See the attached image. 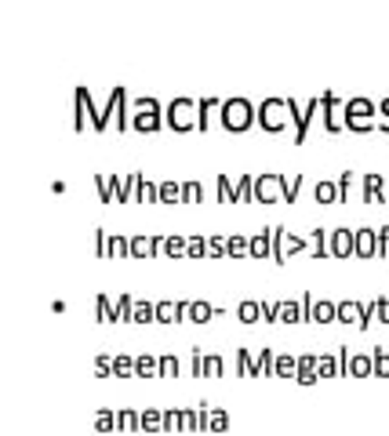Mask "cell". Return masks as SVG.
Instances as JSON below:
<instances>
[{
  "mask_svg": "<svg viewBox=\"0 0 389 436\" xmlns=\"http://www.w3.org/2000/svg\"><path fill=\"white\" fill-rule=\"evenodd\" d=\"M219 124L226 131H233V135H244L248 127L258 124V109L248 102V98H222V109H219Z\"/></svg>",
  "mask_w": 389,
  "mask_h": 436,
  "instance_id": "6da1fadb",
  "label": "cell"
},
{
  "mask_svg": "<svg viewBox=\"0 0 389 436\" xmlns=\"http://www.w3.org/2000/svg\"><path fill=\"white\" fill-rule=\"evenodd\" d=\"M164 127H171V131H179V135H186V131H193V127H200V105L193 102V98H175L167 109H164Z\"/></svg>",
  "mask_w": 389,
  "mask_h": 436,
  "instance_id": "7a4b0ae2",
  "label": "cell"
},
{
  "mask_svg": "<svg viewBox=\"0 0 389 436\" xmlns=\"http://www.w3.org/2000/svg\"><path fill=\"white\" fill-rule=\"evenodd\" d=\"M117 120V131H124V127H132V120H127V87H113L110 91V102L102 105V117L95 120V131H106Z\"/></svg>",
  "mask_w": 389,
  "mask_h": 436,
  "instance_id": "3957f363",
  "label": "cell"
},
{
  "mask_svg": "<svg viewBox=\"0 0 389 436\" xmlns=\"http://www.w3.org/2000/svg\"><path fill=\"white\" fill-rule=\"evenodd\" d=\"M132 127L142 131V135H153V131L164 127V109L153 95H142L135 98V117H132Z\"/></svg>",
  "mask_w": 389,
  "mask_h": 436,
  "instance_id": "277c9868",
  "label": "cell"
},
{
  "mask_svg": "<svg viewBox=\"0 0 389 436\" xmlns=\"http://www.w3.org/2000/svg\"><path fill=\"white\" fill-rule=\"evenodd\" d=\"M345 127L350 131H371V127H378V105L371 102V98H350L345 102Z\"/></svg>",
  "mask_w": 389,
  "mask_h": 436,
  "instance_id": "5b68a950",
  "label": "cell"
},
{
  "mask_svg": "<svg viewBox=\"0 0 389 436\" xmlns=\"http://www.w3.org/2000/svg\"><path fill=\"white\" fill-rule=\"evenodd\" d=\"M258 124H262V131H284L291 124L288 98H262V105H258Z\"/></svg>",
  "mask_w": 389,
  "mask_h": 436,
  "instance_id": "8992f818",
  "label": "cell"
},
{
  "mask_svg": "<svg viewBox=\"0 0 389 436\" xmlns=\"http://www.w3.org/2000/svg\"><path fill=\"white\" fill-rule=\"evenodd\" d=\"M288 109H291V124H295V146H302V142H306V135H310L313 117L320 113V98H310V102L288 98Z\"/></svg>",
  "mask_w": 389,
  "mask_h": 436,
  "instance_id": "52a82bcc",
  "label": "cell"
},
{
  "mask_svg": "<svg viewBox=\"0 0 389 436\" xmlns=\"http://www.w3.org/2000/svg\"><path fill=\"white\" fill-rule=\"evenodd\" d=\"M95 255L98 258H132V236L95 229Z\"/></svg>",
  "mask_w": 389,
  "mask_h": 436,
  "instance_id": "ba28073f",
  "label": "cell"
},
{
  "mask_svg": "<svg viewBox=\"0 0 389 436\" xmlns=\"http://www.w3.org/2000/svg\"><path fill=\"white\" fill-rule=\"evenodd\" d=\"M98 117H102V109H95L91 91H88L84 84H77V91H73V131H84V127H88V120H91V127H95Z\"/></svg>",
  "mask_w": 389,
  "mask_h": 436,
  "instance_id": "9c48e42d",
  "label": "cell"
},
{
  "mask_svg": "<svg viewBox=\"0 0 389 436\" xmlns=\"http://www.w3.org/2000/svg\"><path fill=\"white\" fill-rule=\"evenodd\" d=\"M288 193L284 174H255V204H276Z\"/></svg>",
  "mask_w": 389,
  "mask_h": 436,
  "instance_id": "30bf717a",
  "label": "cell"
},
{
  "mask_svg": "<svg viewBox=\"0 0 389 436\" xmlns=\"http://www.w3.org/2000/svg\"><path fill=\"white\" fill-rule=\"evenodd\" d=\"M302 305H306V320H313V323L338 320V302H331V298H317L313 291H302Z\"/></svg>",
  "mask_w": 389,
  "mask_h": 436,
  "instance_id": "8fae6325",
  "label": "cell"
},
{
  "mask_svg": "<svg viewBox=\"0 0 389 436\" xmlns=\"http://www.w3.org/2000/svg\"><path fill=\"white\" fill-rule=\"evenodd\" d=\"M320 109H324V127H328L331 135L345 131V102H342L335 91H324V95H320Z\"/></svg>",
  "mask_w": 389,
  "mask_h": 436,
  "instance_id": "7c38bea8",
  "label": "cell"
},
{
  "mask_svg": "<svg viewBox=\"0 0 389 436\" xmlns=\"http://www.w3.org/2000/svg\"><path fill=\"white\" fill-rule=\"evenodd\" d=\"M226 360L219 353H204L200 345H193V375L197 378H222Z\"/></svg>",
  "mask_w": 389,
  "mask_h": 436,
  "instance_id": "4fadbf2b",
  "label": "cell"
},
{
  "mask_svg": "<svg viewBox=\"0 0 389 436\" xmlns=\"http://www.w3.org/2000/svg\"><path fill=\"white\" fill-rule=\"evenodd\" d=\"M164 233H135L132 236V258H153L164 255Z\"/></svg>",
  "mask_w": 389,
  "mask_h": 436,
  "instance_id": "5bb4252c",
  "label": "cell"
},
{
  "mask_svg": "<svg viewBox=\"0 0 389 436\" xmlns=\"http://www.w3.org/2000/svg\"><path fill=\"white\" fill-rule=\"evenodd\" d=\"M331 255H335V258H350V255H357V229H350V226L331 229Z\"/></svg>",
  "mask_w": 389,
  "mask_h": 436,
  "instance_id": "9a60e30c",
  "label": "cell"
},
{
  "mask_svg": "<svg viewBox=\"0 0 389 436\" xmlns=\"http://www.w3.org/2000/svg\"><path fill=\"white\" fill-rule=\"evenodd\" d=\"M338 323H353L360 331H367V302H338Z\"/></svg>",
  "mask_w": 389,
  "mask_h": 436,
  "instance_id": "2e32d148",
  "label": "cell"
},
{
  "mask_svg": "<svg viewBox=\"0 0 389 436\" xmlns=\"http://www.w3.org/2000/svg\"><path fill=\"white\" fill-rule=\"evenodd\" d=\"M186 313H189V298L186 302H171V298L157 302V323H182Z\"/></svg>",
  "mask_w": 389,
  "mask_h": 436,
  "instance_id": "e0dca14e",
  "label": "cell"
},
{
  "mask_svg": "<svg viewBox=\"0 0 389 436\" xmlns=\"http://www.w3.org/2000/svg\"><path fill=\"white\" fill-rule=\"evenodd\" d=\"M295 382H298V385H317V382H320V357H317V353H306V357H298V371H295Z\"/></svg>",
  "mask_w": 389,
  "mask_h": 436,
  "instance_id": "ac0fdd59",
  "label": "cell"
},
{
  "mask_svg": "<svg viewBox=\"0 0 389 436\" xmlns=\"http://www.w3.org/2000/svg\"><path fill=\"white\" fill-rule=\"evenodd\" d=\"M135 204H160V186L149 182L142 171H135Z\"/></svg>",
  "mask_w": 389,
  "mask_h": 436,
  "instance_id": "d6986e66",
  "label": "cell"
},
{
  "mask_svg": "<svg viewBox=\"0 0 389 436\" xmlns=\"http://www.w3.org/2000/svg\"><path fill=\"white\" fill-rule=\"evenodd\" d=\"M385 174H364V200L367 204H385Z\"/></svg>",
  "mask_w": 389,
  "mask_h": 436,
  "instance_id": "ffe728a7",
  "label": "cell"
},
{
  "mask_svg": "<svg viewBox=\"0 0 389 436\" xmlns=\"http://www.w3.org/2000/svg\"><path fill=\"white\" fill-rule=\"evenodd\" d=\"M222 309L219 305H211L204 298H189V313H186V323H208L211 316H219Z\"/></svg>",
  "mask_w": 389,
  "mask_h": 436,
  "instance_id": "44dd1931",
  "label": "cell"
},
{
  "mask_svg": "<svg viewBox=\"0 0 389 436\" xmlns=\"http://www.w3.org/2000/svg\"><path fill=\"white\" fill-rule=\"evenodd\" d=\"M357 255L360 258H375L378 255V229H371V226L357 229Z\"/></svg>",
  "mask_w": 389,
  "mask_h": 436,
  "instance_id": "7402d4cb",
  "label": "cell"
},
{
  "mask_svg": "<svg viewBox=\"0 0 389 436\" xmlns=\"http://www.w3.org/2000/svg\"><path fill=\"white\" fill-rule=\"evenodd\" d=\"M302 320H306L302 298H280V323H302Z\"/></svg>",
  "mask_w": 389,
  "mask_h": 436,
  "instance_id": "603a6c76",
  "label": "cell"
},
{
  "mask_svg": "<svg viewBox=\"0 0 389 436\" xmlns=\"http://www.w3.org/2000/svg\"><path fill=\"white\" fill-rule=\"evenodd\" d=\"M251 258H273V226L251 233Z\"/></svg>",
  "mask_w": 389,
  "mask_h": 436,
  "instance_id": "cb8c5ba5",
  "label": "cell"
},
{
  "mask_svg": "<svg viewBox=\"0 0 389 436\" xmlns=\"http://www.w3.org/2000/svg\"><path fill=\"white\" fill-rule=\"evenodd\" d=\"M95 316H98V323H120L117 302H113L110 295H98V298H95Z\"/></svg>",
  "mask_w": 389,
  "mask_h": 436,
  "instance_id": "d4e9b609",
  "label": "cell"
},
{
  "mask_svg": "<svg viewBox=\"0 0 389 436\" xmlns=\"http://www.w3.org/2000/svg\"><path fill=\"white\" fill-rule=\"evenodd\" d=\"M135 378H160V357L139 353L135 357Z\"/></svg>",
  "mask_w": 389,
  "mask_h": 436,
  "instance_id": "484cf974",
  "label": "cell"
},
{
  "mask_svg": "<svg viewBox=\"0 0 389 436\" xmlns=\"http://www.w3.org/2000/svg\"><path fill=\"white\" fill-rule=\"evenodd\" d=\"M236 371L244 378H262V367H258V357H251V349H236Z\"/></svg>",
  "mask_w": 389,
  "mask_h": 436,
  "instance_id": "4316f807",
  "label": "cell"
},
{
  "mask_svg": "<svg viewBox=\"0 0 389 436\" xmlns=\"http://www.w3.org/2000/svg\"><path fill=\"white\" fill-rule=\"evenodd\" d=\"M117 429H120V432L142 429V411H135V407H117Z\"/></svg>",
  "mask_w": 389,
  "mask_h": 436,
  "instance_id": "83f0119b",
  "label": "cell"
},
{
  "mask_svg": "<svg viewBox=\"0 0 389 436\" xmlns=\"http://www.w3.org/2000/svg\"><path fill=\"white\" fill-rule=\"evenodd\" d=\"M236 320H241V323H258V320H262V302H255V298H244L241 305H236Z\"/></svg>",
  "mask_w": 389,
  "mask_h": 436,
  "instance_id": "f1b7e54d",
  "label": "cell"
},
{
  "mask_svg": "<svg viewBox=\"0 0 389 436\" xmlns=\"http://www.w3.org/2000/svg\"><path fill=\"white\" fill-rule=\"evenodd\" d=\"M186 248H189V236H182V233H164V255L167 258H182L186 255Z\"/></svg>",
  "mask_w": 389,
  "mask_h": 436,
  "instance_id": "f546056e",
  "label": "cell"
},
{
  "mask_svg": "<svg viewBox=\"0 0 389 436\" xmlns=\"http://www.w3.org/2000/svg\"><path fill=\"white\" fill-rule=\"evenodd\" d=\"M350 375H353V378L375 375V360H371V353H353V357H350Z\"/></svg>",
  "mask_w": 389,
  "mask_h": 436,
  "instance_id": "4dcf8cb0",
  "label": "cell"
},
{
  "mask_svg": "<svg viewBox=\"0 0 389 436\" xmlns=\"http://www.w3.org/2000/svg\"><path fill=\"white\" fill-rule=\"evenodd\" d=\"M244 255H251V236H244V233H229L226 258H244Z\"/></svg>",
  "mask_w": 389,
  "mask_h": 436,
  "instance_id": "1f68e13d",
  "label": "cell"
},
{
  "mask_svg": "<svg viewBox=\"0 0 389 436\" xmlns=\"http://www.w3.org/2000/svg\"><path fill=\"white\" fill-rule=\"evenodd\" d=\"M132 323H157V302L135 298V313H132Z\"/></svg>",
  "mask_w": 389,
  "mask_h": 436,
  "instance_id": "d6a6232c",
  "label": "cell"
},
{
  "mask_svg": "<svg viewBox=\"0 0 389 436\" xmlns=\"http://www.w3.org/2000/svg\"><path fill=\"white\" fill-rule=\"evenodd\" d=\"M310 251H313L317 258L331 255V233H328V229H313V233H310Z\"/></svg>",
  "mask_w": 389,
  "mask_h": 436,
  "instance_id": "836d02e7",
  "label": "cell"
},
{
  "mask_svg": "<svg viewBox=\"0 0 389 436\" xmlns=\"http://www.w3.org/2000/svg\"><path fill=\"white\" fill-rule=\"evenodd\" d=\"M295 371H298V357L276 353V364H273V375L276 378H295Z\"/></svg>",
  "mask_w": 389,
  "mask_h": 436,
  "instance_id": "e575fe53",
  "label": "cell"
},
{
  "mask_svg": "<svg viewBox=\"0 0 389 436\" xmlns=\"http://www.w3.org/2000/svg\"><path fill=\"white\" fill-rule=\"evenodd\" d=\"M164 429V407H146L142 411V432H160Z\"/></svg>",
  "mask_w": 389,
  "mask_h": 436,
  "instance_id": "d590c367",
  "label": "cell"
},
{
  "mask_svg": "<svg viewBox=\"0 0 389 436\" xmlns=\"http://www.w3.org/2000/svg\"><path fill=\"white\" fill-rule=\"evenodd\" d=\"M113 378H135V357L117 353L113 357Z\"/></svg>",
  "mask_w": 389,
  "mask_h": 436,
  "instance_id": "8d00e7d4",
  "label": "cell"
},
{
  "mask_svg": "<svg viewBox=\"0 0 389 436\" xmlns=\"http://www.w3.org/2000/svg\"><path fill=\"white\" fill-rule=\"evenodd\" d=\"M197 105H200V131H208L211 127V117L222 109V98H200Z\"/></svg>",
  "mask_w": 389,
  "mask_h": 436,
  "instance_id": "74e56055",
  "label": "cell"
},
{
  "mask_svg": "<svg viewBox=\"0 0 389 436\" xmlns=\"http://www.w3.org/2000/svg\"><path fill=\"white\" fill-rule=\"evenodd\" d=\"M313 196H317V204H338V186L335 182H317Z\"/></svg>",
  "mask_w": 389,
  "mask_h": 436,
  "instance_id": "f35d334b",
  "label": "cell"
},
{
  "mask_svg": "<svg viewBox=\"0 0 389 436\" xmlns=\"http://www.w3.org/2000/svg\"><path fill=\"white\" fill-rule=\"evenodd\" d=\"M255 200V174H241L236 182V204H251Z\"/></svg>",
  "mask_w": 389,
  "mask_h": 436,
  "instance_id": "ab89813d",
  "label": "cell"
},
{
  "mask_svg": "<svg viewBox=\"0 0 389 436\" xmlns=\"http://www.w3.org/2000/svg\"><path fill=\"white\" fill-rule=\"evenodd\" d=\"M95 429H98V432H113V429H117V407H102V411L95 414Z\"/></svg>",
  "mask_w": 389,
  "mask_h": 436,
  "instance_id": "60d3db41",
  "label": "cell"
},
{
  "mask_svg": "<svg viewBox=\"0 0 389 436\" xmlns=\"http://www.w3.org/2000/svg\"><path fill=\"white\" fill-rule=\"evenodd\" d=\"M164 432H186V425H182V407H164Z\"/></svg>",
  "mask_w": 389,
  "mask_h": 436,
  "instance_id": "b9f144b4",
  "label": "cell"
},
{
  "mask_svg": "<svg viewBox=\"0 0 389 436\" xmlns=\"http://www.w3.org/2000/svg\"><path fill=\"white\" fill-rule=\"evenodd\" d=\"M298 251H310V236L284 233V258H288V255H298Z\"/></svg>",
  "mask_w": 389,
  "mask_h": 436,
  "instance_id": "7bdbcfd3",
  "label": "cell"
},
{
  "mask_svg": "<svg viewBox=\"0 0 389 436\" xmlns=\"http://www.w3.org/2000/svg\"><path fill=\"white\" fill-rule=\"evenodd\" d=\"M160 186V204H182V186L179 182H157Z\"/></svg>",
  "mask_w": 389,
  "mask_h": 436,
  "instance_id": "ee69618b",
  "label": "cell"
},
{
  "mask_svg": "<svg viewBox=\"0 0 389 436\" xmlns=\"http://www.w3.org/2000/svg\"><path fill=\"white\" fill-rule=\"evenodd\" d=\"M226 244H229V236H226V233L208 236V258H226Z\"/></svg>",
  "mask_w": 389,
  "mask_h": 436,
  "instance_id": "f6af8a7d",
  "label": "cell"
},
{
  "mask_svg": "<svg viewBox=\"0 0 389 436\" xmlns=\"http://www.w3.org/2000/svg\"><path fill=\"white\" fill-rule=\"evenodd\" d=\"M186 255H189V258H208V236H204V233H193Z\"/></svg>",
  "mask_w": 389,
  "mask_h": 436,
  "instance_id": "bcb514c9",
  "label": "cell"
},
{
  "mask_svg": "<svg viewBox=\"0 0 389 436\" xmlns=\"http://www.w3.org/2000/svg\"><path fill=\"white\" fill-rule=\"evenodd\" d=\"M208 429H211V432H226V429H229V411H226V407H211Z\"/></svg>",
  "mask_w": 389,
  "mask_h": 436,
  "instance_id": "7dc6e473",
  "label": "cell"
},
{
  "mask_svg": "<svg viewBox=\"0 0 389 436\" xmlns=\"http://www.w3.org/2000/svg\"><path fill=\"white\" fill-rule=\"evenodd\" d=\"M219 204H236V186L229 182V174H219Z\"/></svg>",
  "mask_w": 389,
  "mask_h": 436,
  "instance_id": "c3c4849f",
  "label": "cell"
},
{
  "mask_svg": "<svg viewBox=\"0 0 389 436\" xmlns=\"http://www.w3.org/2000/svg\"><path fill=\"white\" fill-rule=\"evenodd\" d=\"M204 200V186L200 182H182V204H200Z\"/></svg>",
  "mask_w": 389,
  "mask_h": 436,
  "instance_id": "681fc988",
  "label": "cell"
},
{
  "mask_svg": "<svg viewBox=\"0 0 389 436\" xmlns=\"http://www.w3.org/2000/svg\"><path fill=\"white\" fill-rule=\"evenodd\" d=\"M160 378H179V357L160 353Z\"/></svg>",
  "mask_w": 389,
  "mask_h": 436,
  "instance_id": "f907efd6",
  "label": "cell"
},
{
  "mask_svg": "<svg viewBox=\"0 0 389 436\" xmlns=\"http://www.w3.org/2000/svg\"><path fill=\"white\" fill-rule=\"evenodd\" d=\"M284 226H273V262L276 266H284Z\"/></svg>",
  "mask_w": 389,
  "mask_h": 436,
  "instance_id": "816d5d0a",
  "label": "cell"
},
{
  "mask_svg": "<svg viewBox=\"0 0 389 436\" xmlns=\"http://www.w3.org/2000/svg\"><path fill=\"white\" fill-rule=\"evenodd\" d=\"M117 309H120V323H132V313H135V298H132V295H117Z\"/></svg>",
  "mask_w": 389,
  "mask_h": 436,
  "instance_id": "f5cc1de1",
  "label": "cell"
},
{
  "mask_svg": "<svg viewBox=\"0 0 389 436\" xmlns=\"http://www.w3.org/2000/svg\"><path fill=\"white\" fill-rule=\"evenodd\" d=\"M371 360H375V375L378 378H389V349H375Z\"/></svg>",
  "mask_w": 389,
  "mask_h": 436,
  "instance_id": "db71d44e",
  "label": "cell"
},
{
  "mask_svg": "<svg viewBox=\"0 0 389 436\" xmlns=\"http://www.w3.org/2000/svg\"><path fill=\"white\" fill-rule=\"evenodd\" d=\"M95 375L113 378V357H110V353H98V357H95Z\"/></svg>",
  "mask_w": 389,
  "mask_h": 436,
  "instance_id": "11a10c76",
  "label": "cell"
},
{
  "mask_svg": "<svg viewBox=\"0 0 389 436\" xmlns=\"http://www.w3.org/2000/svg\"><path fill=\"white\" fill-rule=\"evenodd\" d=\"M335 186H338V204H345L350 200V186H353V171H342Z\"/></svg>",
  "mask_w": 389,
  "mask_h": 436,
  "instance_id": "9f6ffc18",
  "label": "cell"
},
{
  "mask_svg": "<svg viewBox=\"0 0 389 436\" xmlns=\"http://www.w3.org/2000/svg\"><path fill=\"white\" fill-rule=\"evenodd\" d=\"M273 364H276V353L269 345H262V353H258V367H262V375H273Z\"/></svg>",
  "mask_w": 389,
  "mask_h": 436,
  "instance_id": "6f0895ef",
  "label": "cell"
},
{
  "mask_svg": "<svg viewBox=\"0 0 389 436\" xmlns=\"http://www.w3.org/2000/svg\"><path fill=\"white\" fill-rule=\"evenodd\" d=\"M262 320L266 323H280V298L276 302H262Z\"/></svg>",
  "mask_w": 389,
  "mask_h": 436,
  "instance_id": "680465c9",
  "label": "cell"
},
{
  "mask_svg": "<svg viewBox=\"0 0 389 436\" xmlns=\"http://www.w3.org/2000/svg\"><path fill=\"white\" fill-rule=\"evenodd\" d=\"M302 182H306V179H302V174H295V179H288V193H284V204H295V200H298V189H302Z\"/></svg>",
  "mask_w": 389,
  "mask_h": 436,
  "instance_id": "91938a15",
  "label": "cell"
},
{
  "mask_svg": "<svg viewBox=\"0 0 389 436\" xmlns=\"http://www.w3.org/2000/svg\"><path fill=\"white\" fill-rule=\"evenodd\" d=\"M193 414H197V429H208V422H211V404H197V407H193Z\"/></svg>",
  "mask_w": 389,
  "mask_h": 436,
  "instance_id": "94428289",
  "label": "cell"
},
{
  "mask_svg": "<svg viewBox=\"0 0 389 436\" xmlns=\"http://www.w3.org/2000/svg\"><path fill=\"white\" fill-rule=\"evenodd\" d=\"M378 255H382V258H389V226H382V229H378Z\"/></svg>",
  "mask_w": 389,
  "mask_h": 436,
  "instance_id": "6125c7cd",
  "label": "cell"
},
{
  "mask_svg": "<svg viewBox=\"0 0 389 436\" xmlns=\"http://www.w3.org/2000/svg\"><path fill=\"white\" fill-rule=\"evenodd\" d=\"M182 425H186V432L197 429V414H193V407H182Z\"/></svg>",
  "mask_w": 389,
  "mask_h": 436,
  "instance_id": "be15d7a7",
  "label": "cell"
},
{
  "mask_svg": "<svg viewBox=\"0 0 389 436\" xmlns=\"http://www.w3.org/2000/svg\"><path fill=\"white\" fill-rule=\"evenodd\" d=\"M378 127H382V131H389V98L378 105Z\"/></svg>",
  "mask_w": 389,
  "mask_h": 436,
  "instance_id": "e7e4bbea",
  "label": "cell"
},
{
  "mask_svg": "<svg viewBox=\"0 0 389 436\" xmlns=\"http://www.w3.org/2000/svg\"><path fill=\"white\" fill-rule=\"evenodd\" d=\"M385 179H389V174H385ZM385 204H389V186H385Z\"/></svg>",
  "mask_w": 389,
  "mask_h": 436,
  "instance_id": "03108f58",
  "label": "cell"
}]
</instances>
